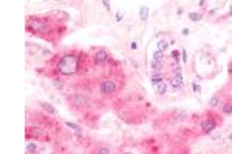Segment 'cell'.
Instances as JSON below:
<instances>
[{
    "label": "cell",
    "mask_w": 232,
    "mask_h": 154,
    "mask_svg": "<svg viewBox=\"0 0 232 154\" xmlns=\"http://www.w3.org/2000/svg\"><path fill=\"white\" fill-rule=\"evenodd\" d=\"M95 60H96L97 65H102V63H105L107 60H108V54H107V51H104V49H101V51L96 52Z\"/></svg>",
    "instance_id": "277c9868"
},
{
    "label": "cell",
    "mask_w": 232,
    "mask_h": 154,
    "mask_svg": "<svg viewBox=\"0 0 232 154\" xmlns=\"http://www.w3.org/2000/svg\"><path fill=\"white\" fill-rule=\"evenodd\" d=\"M218 102H220V100H218V97H212L209 103H211V106H217V105H218Z\"/></svg>",
    "instance_id": "ac0fdd59"
},
{
    "label": "cell",
    "mask_w": 232,
    "mask_h": 154,
    "mask_svg": "<svg viewBox=\"0 0 232 154\" xmlns=\"http://www.w3.org/2000/svg\"><path fill=\"white\" fill-rule=\"evenodd\" d=\"M215 126H217L215 120H213V119H207V120H204L201 123V129L204 131V133H211V131L215 129Z\"/></svg>",
    "instance_id": "3957f363"
},
{
    "label": "cell",
    "mask_w": 232,
    "mask_h": 154,
    "mask_svg": "<svg viewBox=\"0 0 232 154\" xmlns=\"http://www.w3.org/2000/svg\"><path fill=\"white\" fill-rule=\"evenodd\" d=\"M79 68V57L76 54H65L57 63V71L64 76H71Z\"/></svg>",
    "instance_id": "6da1fadb"
},
{
    "label": "cell",
    "mask_w": 232,
    "mask_h": 154,
    "mask_svg": "<svg viewBox=\"0 0 232 154\" xmlns=\"http://www.w3.org/2000/svg\"><path fill=\"white\" fill-rule=\"evenodd\" d=\"M74 102H76V105H79V106L85 105V99H84V97H81V96H76Z\"/></svg>",
    "instance_id": "9a60e30c"
},
{
    "label": "cell",
    "mask_w": 232,
    "mask_h": 154,
    "mask_svg": "<svg viewBox=\"0 0 232 154\" xmlns=\"http://www.w3.org/2000/svg\"><path fill=\"white\" fill-rule=\"evenodd\" d=\"M26 149H28V153H34L36 149H37V145L33 143V142H30L28 145H26Z\"/></svg>",
    "instance_id": "2e32d148"
},
{
    "label": "cell",
    "mask_w": 232,
    "mask_h": 154,
    "mask_svg": "<svg viewBox=\"0 0 232 154\" xmlns=\"http://www.w3.org/2000/svg\"><path fill=\"white\" fill-rule=\"evenodd\" d=\"M130 48H132V49H136V48H138V45H136L135 42H133V43L130 45Z\"/></svg>",
    "instance_id": "cb8c5ba5"
},
{
    "label": "cell",
    "mask_w": 232,
    "mask_h": 154,
    "mask_svg": "<svg viewBox=\"0 0 232 154\" xmlns=\"http://www.w3.org/2000/svg\"><path fill=\"white\" fill-rule=\"evenodd\" d=\"M147 14H149V10H147V6H141V10H139L141 20H146V19H147Z\"/></svg>",
    "instance_id": "8fae6325"
},
{
    "label": "cell",
    "mask_w": 232,
    "mask_h": 154,
    "mask_svg": "<svg viewBox=\"0 0 232 154\" xmlns=\"http://www.w3.org/2000/svg\"><path fill=\"white\" fill-rule=\"evenodd\" d=\"M189 19L192 22H200L201 20V14H198V12H190L189 14Z\"/></svg>",
    "instance_id": "7c38bea8"
},
{
    "label": "cell",
    "mask_w": 232,
    "mask_h": 154,
    "mask_svg": "<svg viewBox=\"0 0 232 154\" xmlns=\"http://www.w3.org/2000/svg\"><path fill=\"white\" fill-rule=\"evenodd\" d=\"M116 91V85L113 80H102L101 82V93L102 94H113Z\"/></svg>",
    "instance_id": "7a4b0ae2"
},
{
    "label": "cell",
    "mask_w": 232,
    "mask_h": 154,
    "mask_svg": "<svg viewBox=\"0 0 232 154\" xmlns=\"http://www.w3.org/2000/svg\"><path fill=\"white\" fill-rule=\"evenodd\" d=\"M170 85L173 88H183L184 87V80H183V74H175V77L170 80Z\"/></svg>",
    "instance_id": "5b68a950"
},
{
    "label": "cell",
    "mask_w": 232,
    "mask_h": 154,
    "mask_svg": "<svg viewBox=\"0 0 232 154\" xmlns=\"http://www.w3.org/2000/svg\"><path fill=\"white\" fill-rule=\"evenodd\" d=\"M53 83H54V87H56V88H59V89L64 88V83H62L59 79H53Z\"/></svg>",
    "instance_id": "e0dca14e"
},
{
    "label": "cell",
    "mask_w": 232,
    "mask_h": 154,
    "mask_svg": "<svg viewBox=\"0 0 232 154\" xmlns=\"http://www.w3.org/2000/svg\"><path fill=\"white\" fill-rule=\"evenodd\" d=\"M40 106L43 108L45 111H48V112H51V114H57V111H56V108H53L50 103H40Z\"/></svg>",
    "instance_id": "ba28073f"
},
{
    "label": "cell",
    "mask_w": 232,
    "mask_h": 154,
    "mask_svg": "<svg viewBox=\"0 0 232 154\" xmlns=\"http://www.w3.org/2000/svg\"><path fill=\"white\" fill-rule=\"evenodd\" d=\"M28 26H33L34 29H39V31H42L43 28H45V26H43V23H40V22H33V23H28Z\"/></svg>",
    "instance_id": "30bf717a"
},
{
    "label": "cell",
    "mask_w": 232,
    "mask_h": 154,
    "mask_svg": "<svg viewBox=\"0 0 232 154\" xmlns=\"http://www.w3.org/2000/svg\"><path fill=\"white\" fill-rule=\"evenodd\" d=\"M116 20H118V22L122 20V14H121V12H116Z\"/></svg>",
    "instance_id": "44dd1931"
},
{
    "label": "cell",
    "mask_w": 232,
    "mask_h": 154,
    "mask_svg": "<svg viewBox=\"0 0 232 154\" xmlns=\"http://www.w3.org/2000/svg\"><path fill=\"white\" fill-rule=\"evenodd\" d=\"M124 154H132V153H124Z\"/></svg>",
    "instance_id": "484cf974"
},
{
    "label": "cell",
    "mask_w": 232,
    "mask_h": 154,
    "mask_svg": "<svg viewBox=\"0 0 232 154\" xmlns=\"http://www.w3.org/2000/svg\"><path fill=\"white\" fill-rule=\"evenodd\" d=\"M159 83H163V77L161 76H153L152 77V85H153L155 88H156Z\"/></svg>",
    "instance_id": "9c48e42d"
},
{
    "label": "cell",
    "mask_w": 232,
    "mask_h": 154,
    "mask_svg": "<svg viewBox=\"0 0 232 154\" xmlns=\"http://www.w3.org/2000/svg\"><path fill=\"white\" fill-rule=\"evenodd\" d=\"M169 48V43L166 42V40H159V42L156 43V49H158V51H166V49Z\"/></svg>",
    "instance_id": "8992f818"
},
{
    "label": "cell",
    "mask_w": 232,
    "mask_h": 154,
    "mask_svg": "<svg viewBox=\"0 0 232 154\" xmlns=\"http://www.w3.org/2000/svg\"><path fill=\"white\" fill-rule=\"evenodd\" d=\"M223 112L224 114H232V103H224L223 105Z\"/></svg>",
    "instance_id": "4fadbf2b"
},
{
    "label": "cell",
    "mask_w": 232,
    "mask_h": 154,
    "mask_svg": "<svg viewBox=\"0 0 232 154\" xmlns=\"http://www.w3.org/2000/svg\"><path fill=\"white\" fill-rule=\"evenodd\" d=\"M102 5H104L107 10H110V3H108V2H102Z\"/></svg>",
    "instance_id": "603a6c76"
},
{
    "label": "cell",
    "mask_w": 232,
    "mask_h": 154,
    "mask_svg": "<svg viewBox=\"0 0 232 154\" xmlns=\"http://www.w3.org/2000/svg\"><path fill=\"white\" fill-rule=\"evenodd\" d=\"M181 54H183V62H186V51H184V49H183Z\"/></svg>",
    "instance_id": "d4e9b609"
},
{
    "label": "cell",
    "mask_w": 232,
    "mask_h": 154,
    "mask_svg": "<svg viewBox=\"0 0 232 154\" xmlns=\"http://www.w3.org/2000/svg\"><path fill=\"white\" fill-rule=\"evenodd\" d=\"M161 59H163V52L156 49V51H155V54H153V60H155V62H161Z\"/></svg>",
    "instance_id": "5bb4252c"
},
{
    "label": "cell",
    "mask_w": 232,
    "mask_h": 154,
    "mask_svg": "<svg viewBox=\"0 0 232 154\" xmlns=\"http://www.w3.org/2000/svg\"><path fill=\"white\" fill-rule=\"evenodd\" d=\"M166 91H167V85L166 83H159L158 87H156V93L159 94V96H164V94H166Z\"/></svg>",
    "instance_id": "52a82bcc"
},
{
    "label": "cell",
    "mask_w": 232,
    "mask_h": 154,
    "mask_svg": "<svg viewBox=\"0 0 232 154\" xmlns=\"http://www.w3.org/2000/svg\"><path fill=\"white\" fill-rule=\"evenodd\" d=\"M97 154H110V149H108V148H101Z\"/></svg>",
    "instance_id": "d6986e66"
},
{
    "label": "cell",
    "mask_w": 232,
    "mask_h": 154,
    "mask_svg": "<svg viewBox=\"0 0 232 154\" xmlns=\"http://www.w3.org/2000/svg\"><path fill=\"white\" fill-rule=\"evenodd\" d=\"M172 57L175 59V60H178V59H180V52H178V51H173V52H172Z\"/></svg>",
    "instance_id": "ffe728a7"
},
{
    "label": "cell",
    "mask_w": 232,
    "mask_h": 154,
    "mask_svg": "<svg viewBox=\"0 0 232 154\" xmlns=\"http://www.w3.org/2000/svg\"><path fill=\"white\" fill-rule=\"evenodd\" d=\"M192 87H194V91H195V93H200V87H198V85H195V83H194Z\"/></svg>",
    "instance_id": "7402d4cb"
}]
</instances>
